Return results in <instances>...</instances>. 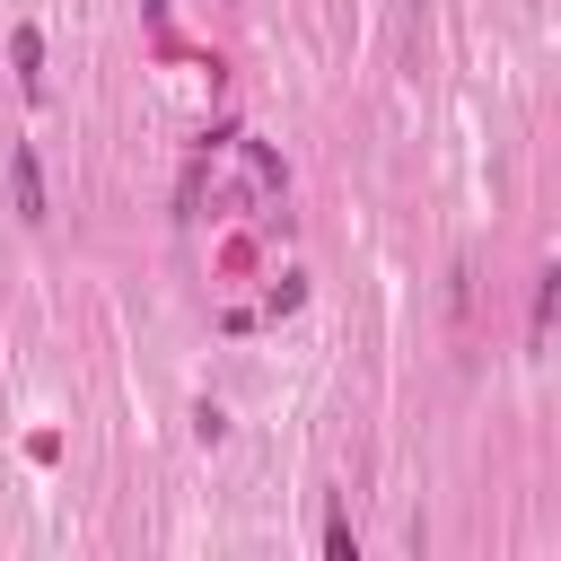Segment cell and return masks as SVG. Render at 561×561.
Masks as SVG:
<instances>
[{"mask_svg":"<svg viewBox=\"0 0 561 561\" xmlns=\"http://www.w3.org/2000/svg\"><path fill=\"white\" fill-rule=\"evenodd\" d=\"M9 202H18V219H26V228H44V219H53V202H44V167H35V149H26V140L9 149Z\"/></svg>","mask_w":561,"mask_h":561,"instance_id":"obj_1","label":"cell"},{"mask_svg":"<svg viewBox=\"0 0 561 561\" xmlns=\"http://www.w3.org/2000/svg\"><path fill=\"white\" fill-rule=\"evenodd\" d=\"M9 61H18V88H26V96H44V35H35V26H18V35H9Z\"/></svg>","mask_w":561,"mask_h":561,"instance_id":"obj_2","label":"cell"},{"mask_svg":"<svg viewBox=\"0 0 561 561\" xmlns=\"http://www.w3.org/2000/svg\"><path fill=\"white\" fill-rule=\"evenodd\" d=\"M552 307H561V272L543 263V272H535V351L552 342Z\"/></svg>","mask_w":561,"mask_h":561,"instance_id":"obj_3","label":"cell"},{"mask_svg":"<svg viewBox=\"0 0 561 561\" xmlns=\"http://www.w3.org/2000/svg\"><path fill=\"white\" fill-rule=\"evenodd\" d=\"M324 552H333V561H351V552H359V535H351V517H342V508L324 517Z\"/></svg>","mask_w":561,"mask_h":561,"instance_id":"obj_4","label":"cell"}]
</instances>
